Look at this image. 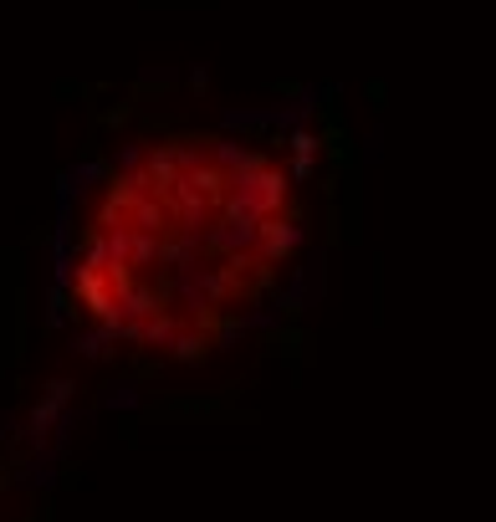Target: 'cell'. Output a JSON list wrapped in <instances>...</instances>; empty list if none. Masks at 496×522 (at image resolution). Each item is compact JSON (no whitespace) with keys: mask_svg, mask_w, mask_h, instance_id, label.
<instances>
[{"mask_svg":"<svg viewBox=\"0 0 496 522\" xmlns=\"http://www.w3.org/2000/svg\"><path fill=\"white\" fill-rule=\"evenodd\" d=\"M312 159H318V144H312L307 134L292 139V180H307L312 174Z\"/></svg>","mask_w":496,"mask_h":522,"instance_id":"1","label":"cell"}]
</instances>
